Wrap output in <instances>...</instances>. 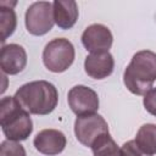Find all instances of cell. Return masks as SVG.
Here are the masks:
<instances>
[{
    "instance_id": "7",
    "label": "cell",
    "mask_w": 156,
    "mask_h": 156,
    "mask_svg": "<svg viewBox=\"0 0 156 156\" xmlns=\"http://www.w3.org/2000/svg\"><path fill=\"white\" fill-rule=\"evenodd\" d=\"M68 105L77 116L96 113L99 110V96L95 90L85 85H74L67 95Z\"/></svg>"
},
{
    "instance_id": "3",
    "label": "cell",
    "mask_w": 156,
    "mask_h": 156,
    "mask_svg": "<svg viewBox=\"0 0 156 156\" xmlns=\"http://www.w3.org/2000/svg\"><path fill=\"white\" fill-rule=\"evenodd\" d=\"M0 126L7 140H26L33 132L29 113L18 104L15 96H4L0 102Z\"/></svg>"
},
{
    "instance_id": "6",
    "label": "cell",
    "mask_w": 156,
    "mask_h": 156,
    "mask_svg": "<svg viewBox=\"0 0 156 156\" xmlns=\"http://www.w3.org/2000/svg\"><path fill=\"white\" fill-rule=\"evenodd\" d=\"M108 133L107 122L98 113L78 116L74 122V134L77 140L84 146L91 147L94 141L101 135Z\"/></svg>"
},
{
    "instance_id": "18",
    "label": "cell",
    "mask_w": 156,
    "mask_h": 156,
    "mask_svg": "<svg viewBox=\"0 0 156 156\" xmlns=\"http://www.w3.org/2000/svg\"><path fill=\"white\" fill-rule=\"evenodd\" d=\"M143 104L145 110L156 117V88H152L147 94L144 95Z\"/></svg>"
},
{
    "instance_id": "10",
    "label": "cell",
    "mask_w": 156,
    "mask_h": 156,
    "mask_svg": "<svg viewBox=\"0 0 156 156\" xmlns=\"http://www.w3.org/2000/svg\"><path fill=\"white\" fill-rule=\"evenodd\" d=\"M27 65V52L18 44L2 45L0 51V68L4 74H17Z\"/></svg>"
},
{
    "instance_id": "16",
    "label": "cell",
    "mask_w": 156,
    "mask_h": 156,
    "mask_svg": "<svg viewBox=\"0 0 156 156\" xmlns=\"http://www.w3.org/2000/svg\"><path fill=\"white\" fill-rule=\"evenodd\" d=\"M0 156H26V150L18 141L5 140L0 145Z\"/></svg>"
},
{
    "instance_id": "14",
    "label": "cell",
    "mask_w": 156,
    "mask_h": 156,
    "mask_svg": "<svg viewBox=\"0 0 156 156\" xmlns=\"http://www.w3.org/2000/svg\"><path fill=\"white\" fill-rule=\"evenodd\" d=\"M94 156H123L122 149L116 144L110 133L101 134L91 145Z\"/></svg>"
},
{
    "instance_id": "4",
    "label": "cell",
    "mask_w": 156,
    "mask_h": 156,
    "mask_svg": "<svg viewBox=\"0 0 156 156\" xmlns=\"http://www.w3.org/2000/svg\"><path fill=\"white\" fill-rule=\"evenodd\" d=\"M74 56L76 51L73 44L66 38H56L45 45L43 62L50 72L61 73L71 67Z\"/></svg>"
},
{
    "instance_id": "9",
    "label": "cell",
    "mask_w": 156,
    "mask_h": 156,
    "mask_svg": "<svg viewBox=\"0 0 156 156\" xmlns=\"http://www.w3.org/2000/svg\"><path fill=\"white\" fill-rule=\"evenodd\" d=\"M33 144L40 154L46 156H56L65 150L67 139L61 130L43 129L34 136Z\"/></svg>"
},
{
    "instance_id": "17",
    "label": "cell",
    "mask_w": 156,
    "mask_h": 156,
    "mask_svg": "<svg viewBox=\"0 0 156 156\" xmlns=\"http://www.w3.org/2000/svg\"><path fill=\"white\" fill-rule=\"evenodd\" d=\"M122 152H123V156H151V155H147L145 154L138 145L134 140H129L127 143H124L122 145Z\"/></svg>"
},
{
    "instance_id": "1",
    "label": "cell",
    "mask_w": 156,
    "mask_h": 156,
    "mask_svg": "<svg viewBox=\"0 0 156 156\" xmlns=\"http://www.w3.org/2000/svg\"><path fill=\"white\" fill-rule=\"evenodd\" d=\"M18 104L32 115H49L57 106L58 93L48 80H34L23 84L15 94Z\"/></svg>"
},
{
    "instance_id": "5",
    "label": "cell",
    "mask_w": 156,
    "mask_h": 156,
    "mask_svg": "<svg viewBox=\"0 0 156 156\" xmlns=\"http://www.w3.org/2000/svg\"><path fill=\"white\" fill-rule=\"evenodd\" d=\"M24 23L27 30L33 35H44L55 24L52 2L37 1L29 5L26 11Z\"/></svg>"
},
{
    "instance_id": "13",
    "label": "cell",
    "mask_w": 156,
    "mask_h": 156,
    "mask_svg": "<svg viewBox=\"0 0 156 156\" xmlns=\"http://www.w3.org/2000/svg\"><path fill=\"white\" fill-rule=\"evenodd\" d=\"M134 141L136 145L147 155L156 154V124L146 123L143 124L136 132Z\"/></svg>"
},
{
    "instance_id": "12",
    "label": "cell",
    "mask_w": 156,
    "mask_h": 156,
    "mask_svg": "<svg viewBox=\"0 0 156 156\" xmlns=\"http://www.w3.org/2000/svg\"><path fill=\"white\" fill-rule=\"evenodd\" d=\"M54 20L58 28L69 29L78 20V5L73 0H55L52 2Z\"/></svg>"
},
{
    "instance_id": "8",
    "label": "cell",
    "mask_w": 156,
    "mask_h": 156,
    "mask_svg": "<svg viewBox=\"0 0 156 156\" xmlns=\"http://www.w3.org/2000/svg\"><path fill=\"white\" fill-rule=\"evenodd\" d=\"M112 43L113 35L111 30L101 23L90 24L82 34V44L90 54L108 51L112 46Z\"/></svg>"
},
{
    "instance_id": "11",
    "label": "cell",
    "mask_w": 156,
    "mask_h": 156,
    "mask_svg": "<svg viewBox=\"0 0 156 156\" xmlns=\"http://www.w3.org/2000/svg\"><path fill=\"white\" fill-rule=\"evenodd\" d=\"M115 68L113 56L108 52H95L85 57L84 69L85 73L94 79H104L111 76Z\"/></svg>"
},
{
    "instance_id": "2",
    "label": "cell",
    "mask_w": 156,
    "mask_h": 156,
    "mask_svg": "<svg viewBox=\"0 0 156 156\" xmlns=\"http://www.w3.org/2000/svg\"><path fill=\"white\" fill-rule=\"evenodd\" d=\"M156 80V52L140 50L135 52L123 73L127 89L135 95L147 94Z\"/></svg>"
},
{
    "instance_id": "15",
    "label": "cell",
    "mask_w": 156,
    "mask_h": 156,
    "mask_svg": "<svg viewBox=\"0 0 156 156\" xmlns=\"http://www.w3.org/2000/svg\"><path fill=\"white\" fill-rule=\"evenodd\" d=\"M17 26V17L16 12L12 7H6L5 5L0 4V28H1V43L4 44L5 40L12 35Z\"/></svg>"
}]
</instances>
